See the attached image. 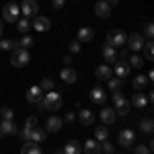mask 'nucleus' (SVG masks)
Returning a JSON list of instances; mask_svg holds the SVG:
<instances>
[{"label":"nucleus","mask_w":154,"mask_h":154,"mask_svg":"<svg viewBox=\"0 0 154 154\" xmlns=\"http://www.w3.org/2000/svg\"><path fill=\"white\" fill-rule=\"evenodd\" d=\"M113 105H115V115L125 117V115L130 113V103H128V99H125V95H123L121 91L113 93Z\"/></svg>","instance_id":"obj_1"},{"label":"nucleus","mask_w":154,"mask_h":154,"mask_svg":"<svg viewBox=\"0 0 154 154\" xmlns=\"http://www.w3.org/2000/svg\"><path fill=\"white\" fill-rule=\"evenodd\" d=\"M19 14H21V8H19V4L11 0V2H6L4 4V8H2V19L6 21V23H17L19 21Z\"/></svg>","instance_id":"obj_2"},{"label":"nucleus","mask_w":154,"mask_h":154,"mask_svg":"<svg viewBox=\"0 0 154 154\" xmlns=\"http://www.w3.org/2000/svg\"><path fill=\"white\" fill-rule=\"evenodd\" d=\"M41 107L48 109V111H58L60 107H62V97H60V93L49 91L48 95H45V99H41Z\"/></svg>","instance_id":"obj_3"},{"label":"nucleus","mask_w":154,"mask_h":154,"mask_svg":"<svg viewBox=\"0 0 154 154\" xmlns=\"http://www.w3.org/2000/svg\"><path fill=\"white\" fill-rule=\"evenodd\" d=\"M31 62V56H29V49H14L12 51V60H11V64L14 66V68H23V66H27Z\"/></svg>","instance_id":"obj_4"},{"label":"nucleus","mask_w":154,"mask_h":154,"mask_svg":"<svg viewBox=\"0 0 154 154\" xmlns=\"http://www.w3.org/2000/svg\"><path fill=\"white\" fill-rule=\"evenodd\" d=\"M107 45H111V48H123V45H125V33H123L121 29L109 31V35H107Z\"/></svg>","instance_id":"obj_5"},{"label":"nucleus","mask_w":154,"mask_h":154,"mask_svg":"<svg viewBox=\"0 0 154 154\" xmlns=\"http://www.w3.org/2000/svg\"><path fill=\"white\" fill-rule=\"evenodd\" d=\"M19 8H21V14H23L25 19L37 17V12H39V6H37V2H35V0H21Z\"/></svg>","instance_id":"obj_6"},{"label":"nucleus","mask_w":154,"mask_h":154,"mask_svg":"<svg viewBox=\"0 0 154 154\" xmlns=\"http://www.w3.org/2000/svg\"><path fill=\"white\" fill-rule=\"evenodd\" d=\"M125 48L130 49V51H134V54H138V51L144 48L142 35H140V33H131V35L128 37V45H125Z\"/></svg>","instance_id":"obj_7"},{"label":"nucleus","mask_w":154,"mask_h":154,"mask_svg":"<svg viewBox=\"0 0 154 154\" xmlns=\"http://www.w3.org/2000/svg\"><path fill=\"white\" fill-rule=\"evenodd\" d=\"M31 27H33L35 31H39V33H43V31H49V27H51V21H49L48 17H41V14H37V17H33V23H31Z\"/></svg>","instance_id":"obj_8"},{"label":"nucleus","mask_w":154,"mask_h":154,"mask_svg":"<svg viewBox=\"0 0 154 154\" xmlns=\"http://www.w3.org/2000/svg\"><path fill=\"white\" fill-rule=\"evenodd\" d=\"M134 142H136V134L131 130H121L119 131V144L123 146V148H130V146H134Z\"/></svg>","instance_id":"obj_9"},{"label":"nucleus","mask_w":154,"mask_h":154,"mask_svg":"<svg viewBox=\"0 0 154 154\" xmlns=\"http://www.w3.org/2000/svg\"><path fill=\"white\" fill-rule=\"evenodd\" d=\"M91 99H93V103H97V105H105V101L109 99V95L105 93V88L93 86V88H91Z\"/></svg>","instance_id":"obj_10"},{"label":"nucleus","mask_w":154,"mask_h":154,"mask_svg":"<svg viewBox=\"0 0 154 154\" xmlns=\"http://www.w3.org/2000/svg\"><path fill=\"white\" fill-rule=\"evenodd\" d=\"M113 70V74L117 76V78H128V74H130V64L125 62V60H119V62H115V68H111Z\"/></svg>","instance_id":"obj_11"},{"label":"nucleus","mask_w":154,"mask_h":154,"mask_svg":"<svg viewBox=\"0 0 154 154\" xmlns=\"http://www.w3.org/2000/svg\"><path fill=\"white\" fill-rule=\"evenodd\" d=\"M25 97H27V101H29V103L37 105V103L43 99V91H41V86L37 84V86H31V88L27 91V95H25Z\"/></svg>","instance_id":"obj_12"},{"label":"nucleus","mask_w":154,"mask_h":154,"mask_svg":"<svg viewBox=\"0 0 154 154\" xmlns=\"http://www.w3.org/2000/svg\"><path fill=\"white\" fill-rule=\"evenodd\" d=\"M95 76H97V80H109L113 76V70H111L109 64H101V66H97Z\"/></svg>","instance_id":"obj_13"},{"label":"nucleus","mask_w":154,"mask_h":154,"mask_svg":"<svg viewBox=\"0 0 154 154\" xmlns=\"http://www.w3.org/2000/svg\"><path fill=\"white\" fill-rule=\"evenodd\" d=\"M17 134V125L12 119H2L0 121V136H12Z\"/></svg>","instance_id":"obj_14"},{"label":"nucleus","mask_w":154,"mask_h":154,"mask_svg":"<svg viewBox=\"0 0 154 154\" xmlns=\"http://www.w3.org/2000/svg\"><path fill=\"white\" fill-rule=\"evenodd\" d=\"M60 78H62L66 84H74L76 80H78V74H76V70H72L70 66H66L64 70L60 72Z\"/></svg>","instance_id":"obj_15"},{"label":"nucleus","mask_w":154,"mask_h":154,"mask_svg":"<svg viewBox=\"0 0 154 154\" xmlns=\"http://www.w3.org/2000/svg\"><path fill=\"white\" fill-rule=\"evenodd\" d=\"M95 12L99 19H109V14H111V6L107 4L105 0H99L95 4Z\"/></svg>","instance_id":"obj_16"},{"label":"nucleus","mask_w":154,"mask_h":154,"mask_svg":"<svg viewBox=\"0 0 154 154\" xmlns=\"http://www.w3.org/2000/svg\"><path fill=\"white\" fill-rule=\"evenodd\" d=\"M93 37H95V31H93L91 27H82V29H78L76 41H78V43H88V41H93Z\"/></svg>","instance_id":"obj_17"},{"label":"nucleus","mask_w":154,"mask_h":154,"mask_svg":"<svg viewBox=\"0 0 154 154\" xmlns=\"http://www.w3.org/2000/svg\"><path fill=\"white\" fill-rule=\"evenodd\" d=\"M78 121H80L82 125L88 128V125H93V123H95V113H93V111H88V109H80V111H78Z\"/></svg>","instance_id":"obj_18"},{"label":"nucleus","mask_w":154,"mask_h":154,"mask_svg":"<svg viewBox=\"0 0 154 154\" xmlns=\"http://www.w3.org/2000/svg\"><path fill=\"white\" fill-rule=\"evenodd\" d=\"M82 152L84 154H101V142L97 140H86L82 144Z\"/></svg>","instance_id":"obj_19"},{"label":"nucleus","mask_w":154,"mask_h":154,"mask_svg":"<svg viewBox=\"0 0 154 154\" xmlns=\"http://www.w3.org/2000/svg\"><path fill=\"white\" fill-rule=\"evenodd\" d=\"M62 125H64V121H62L58 115H51V117L48 119V123H45L48 131H51V134H58V131L62 130Z\"/></svg>","instance_id":"obj_20"},{"label":"nucleus","mask_w":154,"mask_h":154,"mask_svg":"<svg viewBox=\"0 0 154 154\" xmlns=\"http://www.w3.org/2000/svg\"><path fill=\"white\" fill-rule=\"evenodd\" d=\"M29 140L35 144H43L45 142V130L43 128H31V136H29Z\"/></svg>","instance_id":"obj_21"},{"label":"nucleus","mask_w":154,"mask_h":154,"mask_svg":"<svg viewBox=\"0 0 154 154\" xmlns=\"http://www.w3.org/2000/svg\"><path fill=\"white\" fill-rule=\"evenodd\" d=\"M21 154H43V152H41V146H39V144L27 140V142L23 144V148H21Z\"/></svg>","instance_id":"obj_22"},{"label":"nucleus","mask_w":154,"mask_h":154,"mask_svg":"<svg viewBox=\"0 0 154 154\" xmlns=\"http://www.w3.org/2000/svg\"><path fill=\"white\" fill-rule=\"evenodd\" d=\"M64 154H82V144L76 140H70L64 146Z\"/></svg>","instance_id":"obj_23"},{"label":"nucleus","mask_w":154,"mask_h":154,"mask_svg":"<svg viewBox=\"0 0 154 154\" xmlns=\"http://www.w3.org/2000/svg\"><path fill=\"white\" fill-rule=\"evenodd\" d=\"M101 119H103V123L105 125H111L115 119H117V115H115V109H101Z\"/></svg>","instance_id":"obj_24"},{"label":"nucleus","mask_w":154,"mask_h":154,"mask_svg":"<svg viewBox=\"0 0 154 154\" xmlns=\"http://www.w3.org/2000/svg\"><path fill=\"white\" fill-rule=\"evenodd\" d=\"M103 58H105V62H117V51H115V48H111V45H107L103 48Z\"/></svg>","instance_id":"obj_25"},{"label":"nucleus","mask_w":154,"mask_h":154,"mask_svg":"<svg viewBox=\"0 0 154 154\" xmlns=\"http://www.w3.org/2000/svg\"><path fill=\"white\" fill-rule=\"evenodd\" d=\"M131 103H134V107H138V109H144V107H148V97L138 93V95H134Z\"/></svg>","instance_id":"obj_26"},{"label":"nucleus","mask_w":154,"mask_h":154,"mask_svg":"<svg viewBox=\"0 0 154 154\" xmlns=\"http://www.w3.org/2000/svg\"><path fill=\"white\" fill-rule=\"evenodd\" d=\"M148 76H142V74H140V76H136V78H134V80H131V86H134V88H136V91H140V88H144V86H148Z\"/></svg>","instance_id":"obj_27"},{"label":"nucleus","mask_w":154,"mask_h":154,"mask_svg":"<svg viewBox=\"0 0 154 154\" xmlns=\"http://www.w3.org/2000/svg\"><path fill=\"white\" fill-rule=\"evenodd\" d=\"M29 29H31V21H29V19H21V21H17V31H21V33H23V35H27V33H29Z\"/></svg>","instance_id":"obj_28"},{"label":"nucleus","mask_w":154,"mask_h":154,"mask_svg":"<svg viewBox=\"0 0 154 154\" xmlns=\"http://www.w3.org/2000/svg\"><path fill=\"white\" fill-rule=\"evenodd\" d=\"M140 130L144 131V134H152V130H154V125H152V117H144L142 121H140Z\"/></svg>","instance_id":"obj_29"},{"label":"nucleus","mask_w":154,"mask_h":154,"mask_svg":"<svg viewBox=\"0 0 154 154\" xmlns=\"http://www.w3.org/2000/svg\"><path fill=\"white\" fill-rule=\"evenodd\" d=\"M107 82H109V91L117 93V91H121V84H123V80H121V78H117V76H115V78L111 76V78H109Z\"/></svg>","instance_id":"obj_30"},{"label":"nucleus","mask_w":154,"mask_h":154,"mask_svg":"<svg viewBox=\"0 0 154 154\" xmlns=\"http://www.w3.org/2000/svg\"><path fill=\"white\" fill-rule=\"evenodd\" d=\"M17 43H19V48H21V49H29L33 43H35V41H33V37H31V35H23L19 41H17Z\"/></svg>","instance_id":"obj_31"},{"label":"nucleus","mask_w":154,"mask_h":154,"mask_svg":"<svg viewBox=\"0 0 154 154\" xmlns=\"http://www.w3.org/2000/svg\"><path fill=\"white\" fill-rule=\"evenodd\" d=\"M95 138H97V142H105L107 138H109V130H107V128H97Z\"/></svg>","instance_id":"obj_32"},{"label":"nucleus","mask_w":154,"mask_h":154,"mask_svg":"<svg viewBox=\"0 0 154 154\" xmlns=\"http://www.w3.org/2000/svg\"><path fill=\"white\" fill-rule=\"evenodd\" d=\"M128 62H130V68H142V56H138V54H134V56H130L128 58Z\"/></svg>","instance_id":"obj_33"},{"label":"nucleus","mask_w":154,"mask_h":154,"mask_svg":"<svg viewBox=\"0 0 154 154\" xmlns=\"http://www.w3.org/2000/svg\"><path fill=\"white\" fill-rule=\"evenodd\" d=\"M39 86H41V91H54V80H51V78H41V84H39Z\"/></svg>","instance_id":"obj_34"},{"label":"nucleus","mask_w":154,"mask_h":154,"mask_svg":"<svg viewBox=\"0 0 154 154\" xmlns=\"http://www.w3.org/2000/svg\"><path fill=\"white\" fill-rule=\"evenodd\" d=\"M101 152H105V154H115V150H113V144L109 142V140L101 142Z\"/></svg>","instance_id":"obj_35"},{"label":"nucleus","mask_w":154,"mask_h":154,"mask_svg":"<svg viewBox=\"0 0 154 154\" xmlns=\"http://www.w3.org/2000/svg\"><path fill=\"white\" fill-rule=\"evenodd\" d=\"M136 154H152V150H150V146H146V144H138V146H136Z\"/></svg>","instance_id":"obj_36"},{"label":"nucleus","mask_w":154,"mask_h":154,"mask_svg":"<svg viewBox=\"0 0 154 154\" xmlns=\"http://www.w3.org/2000/svg\"><path fill=\"white\" fill-rule=\"evenodd\" d=\"M12 113H14V111H12L11 107H4V109H0V117H2V119H12Z\"/></svg>","instance_id":"obj_37"},{"label":"nucleus","mask_w":154,"mask_h":154,"mask_svg":"<svg viewBox=\"0 0 154 154\" xmlns=\"http://www.w3.org/2000/svg\"><path fill=\"white\" fill-rule=\"evenodd\" d=\"M144 54H146V60H148V62L152 60V41L144 43Z\"/></svg>","instance_id":"obj_38"},{"label":"nucleus","mask_w":154,"mask_h":154,"mask_svg":"<svg viewBox=\"0 0 154 154\" xmlns=\"http://www.w3.org/2000/svg\"><path fill=\"white\" fill-rule=\"evenodd\" d=\"M68 49H70V54H78V51H80V43H78V41H70Z\"/></svg>","instance_id":"obj_39"},{"label":"nucleus","mask_w":154,"mask_h":154,"mask_svg":"<svg viewBox=\"0 0 154 154\" xmlns=\"http://www.w3.org/2000/svg\"><path fill=\"white\" fill-rule=\"evenodd\" d=\"M35 125H37V117H35V115L27 117V121H25V128H35Z\"/></svg>","instance_id":"obj_40"},{"label":"nucleus","mask_w":154,"mask_h":154,"mask_svg":"<svg viewBox=\"0 0 154 154\" xmlns=\"http://www.w3.org/2000/svg\"><path fill=\"white\" fill-rule=\"evenodd\" d=\"M144 33H146V35L152 39V35H154V27H152V23H146V25H144Z\"/></svg>","instance_id":"obj_41"},{"label":"nucleus","mask_w":154,"mask_h":154,"mask_svg":"<svg viewBox=\"0 0 154 154\" xmlns=\"http://www.w3.org/2000/svg\"><path fill=\"white\" fill-rule=\"evenodd\" d=\"M74 119H76V113H74V111H68V113L64 115V121H66V123H72Z\"/></svg>","instance_id":"obj_42"},{"label":"nucleus","mask_w":154,"mask_h":154,"mask_svg":"<svg viewBox=\"0 0 154 154\" xmlns=\"http://www.w3.org/2000/svg\"><path fill=\"white\" fill-rule=\"evenodd\" d=\"M29 136H31V128H23V130H21V138L27 142V140H29Z\"/></svg>","instance_id":"obj_43"},{"label":"nucleus","mask_w":154,"mask_h":154,"mask_svg":"<svg viewBox=\"0 0 154 154\" xmlns=\"http://www.w3.org/2000/svg\"><path fill=\"white\" fill-rule=\"evenodd\" d=\"M128 58H130V49L123 45V49H121V54H119V60H125L128 62Z\"/></svg>","instance_id":"obj_44"},{"label":"nucleus","mask_w":154,"mask_h":154,"mask_svg":"<svg viewBox=\"0 0 154 154\" xmlns=\"http://www.w3.org/2000/svg\"><path fill=\"white\" fill-rule=\"evenodd\" d=\"M64 2H66V0H51V6H54V8H62Z\"/></svg>","instance_id":"obj_45"},{"label":"nucleus","mask_w":154,"mask_h":154,"mask_svg":"<svg viewBox=\"0 0 154 154\" xmlns=\"http://www.w3.org/2000/svg\"><path fill=\"white\" fill-rule=\"evenodd\" d=\"M107 4H109V6H117L119 4V0H105Z\"/></svg>","instance_id":"obj_46"},{"label":"nucleus","mask_w":154,"mask_h":154,"mask_svg":"<svg viewBox=\"0 0 154 154\" xmlns=\"http://www.w3.org/2000/svg\"><path fill=\"white\" fill-rule=\"evenodd\" d=\"M62 62H64V64H66V66H70V62H72V58H70V56H64V60H62Z\"/></svg>","instance_id":"obj_47"},{"label":"nucleus","mask_w":154,"mask_h":154,"mask_svg":"<svg viewBox=\"0 0 154 154\" xmlns=\"http://www.w3.org/2000/svg\"><path fill=\"white\" fill-rule=\"evenodd\" d=\"M2 33H4V25H2V21H0V37H2Z\"/></svg>","instance_id":"obj_48"}]
</instances>
